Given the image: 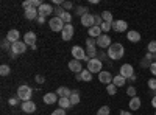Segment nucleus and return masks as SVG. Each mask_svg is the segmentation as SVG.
Segmentation results:
<instances>
[{"instance_id": "17", "label": "nucleus", "mask_w": 156, "mask_h": 115, "mask_svg": "<svg viewBox=\"0 0 156 115\" xmlns=\"http://www.w3.org/2000/svg\"><path fill=\"white\" fill-rule=\"evenodd\" d=\"M19 37H20V34H19V31H17V30H9V31H8V34H6V41H8V42H11V44H14V42H17V41H19Z\"/></svg>"}, {"instance_id": "48", "label": "nucleus", "mask_w": 156, "mask_h": 115, "mask_svg": "<svg viewBox=\"0 0 156 115\" xmlns=\"http://www.w3.org/2000/svg\"><path fill=\"white\" fill-rule=\"evenodd\" d=\"M36 81H37L39 84H42V83H44L45 79H44V76H41V75H37V76H36Z\"/></svg>"}, {"instance_id": "34", "label": "nucleus", "mask_w": 156, "mask_h": 115, "mask_svg": "<svg viewBox=\"0 0 156 115\" xmlns=\"http://www.w3.org/2000/svg\"><path fill=\"white\" fill-rule=\"evenodd\" d=\"M100 28H101V31H103V34H105V33H108L111 28H112V25L111 23H106V22H103L101 25H100Z\"/></svg>"}, {"instance_id": "4", "label": "nucleus", "mask_w": 156, "mask_h": 115, "mask_svg": "<svg viewBox=\"0 0 156 115\" xmlns=\"http://www.w3.org/2000/svg\"><path fill=\"white\" fill-rule=\"evenodd\" d=\"M64 25H66V23L62 22V19L61 17H56V16L51 17L48 20V27H50L51 31H62L64 30Z\"/></svg>"}, {"instance_id": "24", "label": "nucleus", "mask_w": 156, "mask_h": 115, "mask_svg": "<svg viewBox=\"0 0 156 115\" xmlns=\"http://www.w3.org/2000/svg\"><path fill=\"white\" fill-rule=\"evenodd\" d=\"M126 37H128L129 42H139V41H140V34H139L137 31H128Z\"/></svg>"}, {"instance_id": "53", "label": "nucleus", "mask_w": 156, "mask_h": 115, "mask_svg": "<svg viewBox=\"0 0 156 115\" xmlns=\"http://www.w3.org/2000/svg\"><path fill=\"white\" fill-rule=\"evenodd\" d=\"M154 115H156V112H154Z\"/></svg>"}, {"instance_id": "44", "label": "nucleus", "mask_w": 156, "mask_h": 115, "mask_svg": "<svg viewBox=\"0 0 156 115\" xmlns=\"http://www.w3.org/2000/svg\"><path fill=\"white\" fill-rule=\"evenodd\" d=\"M94 19H95V25H97V27H100V25L103 23V19H101V16H94Z\"/></svg>"}, {"instance_id": "25", "label": "nucleus", "mask_w": 156, "mask_h": 115, "mask_svg": "<svg viewBox=\"0 0 156 115\" xmlns=\"http://www.w3.org/2000/svg\"><path fill=\"white\" fill-rule=\"evenodd\" d=\"M86 56L89 59H95L97 58V47H86Z\"/></svg>"}, {"instance_id": "18", "label": "nucleus", "mask_w": 156, "mask_h": 115, "mask_svg": "<svg viewBox=\"0 0 156 115\" xmlns=\"http://www.w3.org/2000/svg\"><path fill=\"white\" fill-rule=\"evenodd\" d=\"M42 100H44L45 104H55V103H58V95L53 93V92H50V93H45Z\"/></svg>"}, {"instance_id": "49", "label": "nucleus", "mask_w": 156, "mask_h": 115, "mask_svg": "<svg viewBox=\"0 0 156 115\" xmlns=\"http://www.w3.org/2000/svg\"><path fill=\"white\" fill-rule=\"evenodd\" d=\"M37 22H39V23L42 25V23L45 22V17H41V16H39V17H37Z\"/></svg>"}, {"instance_id": "36", "label": "nucleus", "mask_w": 156, "mask_h": 115, "mask_svg": "<svg viewBox=\"0 0 156 115\" xmlns=\"http://www.w3.org/2000/svg\"><path fill=\"white\" fill-rule=\"evenodd\" d=\"M126 95L131 96V98H134V96H136V87H134V86L128 87V89H126Z\"/></svg>"}, {"instance_id": "47", "label": "nucleus", "mask_w": 156, "mask_h": 115, "mask_svg": "<svg viewBox=\"0 0 156 115\" xmlns=\"http://www.w3.org/2000/svg\"><path fill=\"white\" fill-rule=\"evenodd\" d=\"M145 61H148V62L151 64V61H154V59H153V55H151V53H147V55H145Z\"/></svg>"}, {"instance_id": "29", "label": "nucleus", "mask_w": 156, "mask_h": 115, "mask_svg": "<svg viewBox=\"0 0 156 115\" xmlns=\"http://www.w3.org/2000/svg\"><path fill=\"white\" fill-rule=\"evenodd\" d=\"M80 75H81V81H90V79H92V73H90L87 69L83 70Z\"/></svg>"}, {"instance_id": "30", "label": "nucleus", "mask_w": 156, "mask_h": 115, "mask_svg": "<svg viewBox=\"0 0 156 115\" xmlns=\"http://www.w3.org/2000/svg\"><path fill=\"white\" fill-rule=\"evenodd\" d=\"M109 113H111L109 106H101V107L97 110V115H109Z\"/></svg>"}, {"instance_id": "5", "label": "nucleus", "mask_w": 156, "mask_h": 115, "mask_svg": "<svg viewBox=\"0 0 156 115\" xmlns=\"http://www.w3.org/2000/svg\"><path fill=\"white\" fill-rule=\"evenodd\" d=\"M101 67H103V62L100 61V59H90L89 62H87V70L90 72V73H100L101 72Z\"/></svg>"}, {"instance_id": "45", "label": "nucleus", "mask_w": 156, "mask_h": 115, "mask_svg": "<svg viewBox=\"0 0 156 115\" xmlns=\"http://www.w3.org/2000/svg\"><path fill=\"white\" fill-rule=\"evenodd\" d=\"M150 72H151V75L156 76V62H151L150 64Z\"/></svg>"}, {"instance_id": "28", "label": "nucleus", "mask_w": 156, "mask_h": 115, "mask_svg": "<svg viewBox=\"0 0 156 115\" xmlns=\"http://www.w3.org/2000/svg\"><path fill=\"white\" fill-rule=\"evenodd\" d=\"M70 104L72 106H75V104H78V103H80V93H78V92H72V95H70Z\"/></svg>"}, {"instance_id": "15", "label": "nucleus", "mask_w": 156, "mask_h": 115, "mask_svg": "<svg viewBox=\"0 0 156 115\" xmlns=\"http://www.w3.org/2000/svg\"><path fill=\"white\" fill-rule=\"evenodd\" d=\"M23 42L30 45V47H36V34L33 31H28V33H25L23 36Z\"/></svg>"}, {"instance_id": "33", "label": "nucleus", "mask_w": 156, "mask_h": 115, "mask_svg": "<svg viewBox=\"0 0 156 115\" xmlns=\"http://www.w3.org/2000/svg\"><path fill=\"white\" fill-rule=\"evenodd\" d=\"M106 92H108L109 95H115V93H117V87L111 83V84H108V87H106Z\"/></svg>"}, {"instance_id": "13", "label": "nucleus", "mask_w": 156, "mask_h": 115, "mask_svg": "<svg viewBox=\"0 0 156 115\" xmlns=\"http://www.w3.org/2000/svg\"><path fill=\"white\" fill-rule=\"evenodd\" d=\"M128 28V23L125 20H114L112 22V30L115 33H122V31H126Z\"/></svg>"}, {"instance_id": "46", "label": "nucleus", "mask_w": 156, "mask_h": 115, "mask_svg": "<svg viewBox=\"0 0 156 115\" xmlns=\"http://www.w3.org/2000/svg\"><path fill=\"white\" fill-rule=\"evenodd\" d=\"M72 6H73L72 2H64V3H62V8H64V9H70Z\"/></svg>"}, {"instance_id": "14", "label": "nucleus", "mask_w": 156, "mask_h": 115, "mask_svg": "<svg viewBox=\"0 0 156 115\" xmlns=\"http://www.w3.org/2000/svg\"><path fill=\"white\" fill-rule=\"evenodd\" d=\"M69 69H70L73 73H78V75H80V73L83 72V64L78 61V59H72V61L69 62Z\"/></svg>"}, {"instance_id": "38", "label": "nucleus", "mask_w": 156, "mask_h": 115, "mask_svg": "<svg viewBox=\"0 0 156 115\" xmlns=\"http://www.w3.org/2000/svg\"><path fill=\"white\" fill-rule=\"evenodd\" d=\"M22 8H23V9L33 8V0H25V2H22Z\"/></svg>"}, {"instance_id": "50", "label": "nucleus", "mask_w": 156, "mask_h": 115, "mask_svg": "<svg viewBox=\"0 0 156 115\" xmlns=\"http://www.w3.org/2000/svg\"><path fill=\"white\" fill-rule=\"evenodd\" d=\"M120 115H133V113L128 112V110H120Z\"/></svg>"}, {"instance_id": "22", "label": "nucleus", "mask_w": 156, "mask_h": 115, "mask_svg": "<svg viewBox=\"0 0 156 115\" xmlns=\"http://www.w3.org/2000/svg\"><path fill=\"white\" fill-rule=\"evenodd\" d=\"M125 83H126V78H123L122 75H115L114 79H112V84L115 87H122V86H125Z\"/></svg>"}, {"instance_id": "32", "label": "nucleus", "mask_w": 156, "mask_h": 115, "mask_svg": "<svg viewBox=\"0 0 156 115\" xmlns=\"http://www.w3.org/2000/svg\"><path fill=\"white\" fill-rule=\"evenodd\" d=\"M147 50H148V53L154 55V53H156V41H151V42H148V45H147Z\"/></svg>"}, {"instance_id": "11", "label": "nucleus", "mask_w": 156, "mask_h": 115, "mask_svg": "<svg viewBox=\"0 0 156 115\" xmlns=\"http://www.w3.org/2000/svg\"><path fill=\"white\" fill-rule=\"evenodd\" d=\"M97 45L100 48H109L112 44H111V37L108 34H101L100 37H97Z\"/></svg>"}, {"instance_id": "27", "label": "nucleus", "mask_w": 156, "mask_h": 115, "mask_svg": "<svg viewBox=\"0 0 156 115\" xmlns=\"http://www.w3.org/2000/svg\"><path fill=\"white\" fill-rule=\"evenodd\" d=\"M58 104H59V107H61V109H67V107H70V106H72L69 98H59V100H58Z\"/></svg>"}, {"instance_id": "6", "label": "nucleus", "mask_w": 156, "mask_h": 115, "mask_svg": "<svg viewBox=\"0 0 156 115\" xmlns=\"http://www.w3.org/2000/svg\"><path fill=\"white\" fill-rule=\"evenodd\" d=\"M73 33H75L73 25H72V23H66V25H64V30L61 31L62 41H70L72 37H73Z\"/></svg>"}, {"instance_id": "9", "label": "nucleus", "mask_w": 156, "mask_h": 115, "mask_svg": "<svg viewBox=\"0 0 156 115\" xmlns=\"http://www.w3.org/2000/svg\"><path fill=\"white\" fill-rule=\"evenodd\" d=\"M53 11H55L53 6L48 5V3H42L41 6L37 8V12H39V16H41V17H47V16H50Z\"/></svg>"}, {"instance_id": "12", "label": "nucleus", "mask_w": 156, "mask_h": 115, "mask_svg": "<svg viewBox=\"0 0 156 115\" xmlns=\"http://www.w3.org/2000/svg\"><path fill=\"white\" fill-rule=\"evenodd\" d=\"M98 79H100V83H103V84H111L112 83V79H114V76L109 73V72H105V70H101L100 73H98Z\"/></svg>"}, {"instance_id": "51", "label": "nucleus", "mask_w": 156, "mask_h": 115, "mask_svg": "<svg viewBox=\"0 0 156 115\" xmlns=\"http://www.w3.org/2000/svg\"><path fill=\"white\" fill-rule=\"evenodd\" d=\"M151 106H153V107H154V109H156V96H154V98H153V100H151Z\"/></svg>"}, {"instance_id": "1", "label": "nucleus", "mask_w": 156, "mask_h": 115, "mask_svg": "<svg viewBox=\"0 0 156 115\" xmlns=\"http://www.w3.org/2000/svg\"><path fill=\"white\" fill-rule=\"evenodd\" d=\"M123 55H125V48H123V45L119 44V42H117V44H112V45L108 48V58L112 59V61L122 59Z\"/></svg>"}, {"instance_id": "3", "label": "nucleus", "mask_w": 156, "mask_h": 115, "mask_svg": "<svg viewBox=\"0 0 156 115\" xmlns=\"http://www.w3.org/2000/svg\"><path fill=\"white\" fill-rule=\"evenodd\" d=\"M72 56H73V59H78V61H86V62H89V61H90V59L86 56L84 48H83V47H80V45L72 47Z\"/></svg>"}, {"instance_id": "21", "label": "nucleus", "mask_w": 156, "mask_h": 115, "mask_svg": "<svg viewBox=\"0 0 156 115\" xmlns=\"http://www.w3.org/2000/svg\"><path fill=\"white\" fill-rule=\"evenodd\" d=\"M87 31H89V36H90V37H94V39H97V37H100V36L103 34L101 28L97 27V25H95V27H92V28H89Z\"/></svg>"}, {"instance_id": "35", "label": "nucleus", "mask_w": 156, "mask_h": 115, "mask_svg": "<svg viewBox=\"0 0 156 115\" xmlns=\"http://www.w3.org/2000/svg\"><path fill=\"white\" fill-rule=\"evenodd\" d=\"M61 19H62V22L64 23H70V20H72V14H70V12H64V14L61 16Z\"/></svg>"}, {"instance_id": "2", "label": "nucleus", "mask_w": 156, "mask_h": 115, "mask_svg": "<svg viewBox=\"0 0 156 115\" xmlns=\"http://www.w3.org/2000/svg\"><path fill=\"white\" fill-rule=\"evenodd\" d=\"M31 95H33V90H31V87H28L27 84H23V86H20L17 89V98L22 100L23 103H25V101H30Z\"/></svg>"}, {"instance_id": "23", "label": "nucleus", "mask_w": 156, "mask_h": 115, "mask_svg": "<svg viewBox=\"0 0 156 115\" xmlns=\"http://www.w3.org/2000/svg\"><path fill=\"white\" fill-rule=\"evenodd\" d=\"M129 109H131V110H137L139 107H140V98L139 96H134V98H131V100H129Z\"/></svg>"}, {"instance_id": "40", "label": "nucleus", "mask_w": 156, "mask_h": 115, "mask_svg": "<svg viewBox=\"0 0 156 115\" xmlns=\"http://www.w3.org/2000/svg\"><path fill=\"white\" fill-rule=\"evenodd\" d=\"M86 45H87V47H95V45H97V39H94V37H89V39L86 41Z\"/></svg>"}, {"instance_id": "7", "label": "nucleus", "mask_w": 156, "mask_h": 115, "mask_svg": "<svg viewBox=\"0 0 156 115\" xmlns=\"http://www.w3.org/2000/svg\"><path fill=\"white\" fill-rule=\"evenodd\" d=\"M11 52L12 55H23L27 52V44L22 42V41H17L14 44H11Z\"/></svg>"}, {"instance_id": "39", "label": "nucleus", "mask_w": 156, "mask_h": 115, "mask_svg": "<svg viewBox=\"0 0 156 115\" xmlns=\"http://www.w3.org/2000/svg\"><path fill=\"white\" fill-rule=\"evenodd\" d=\"M147 84H148V87L151 89V90H156V78H150Z\"/></svg>"}, {"instance_id": "31", "label": "nucleus", "mask_w": 156, "mask_h": 115, "mask_svg": "<svg viewBox=\"0 0 156 115\" xmlns=\"http://www.w3.org/2000/svg\"><path fill=\"white\" fill-rule=\"evenodd\" d=\"M9 72H11L9 66H6V64L0 66V75H2V76H8V75H9Z\"/></svg>"}, {"instance_id": "19", "label": "nucleus", "mask_w": 156, "mask_h": 115, "mask_svg": "<svg viewBox=\"0 0 156 115\" xmlns=\"http://www.w3.org/2000/svg\"><path fill=\"white\" fill-rule=\"evenodd\" d=\"M56 95H58L59 98H70L72 90H70V89H67V87H58Z\"/></svg>"}, {"instance_id": "20", "label": "nucleus", "mask_w": 156, "mask_h": 115, "mask_svg": "<svg viewBox=\"0 0 156 115\" xmlns=\"http://www.w3.org/2000/svg\"><path fill=\"white\" fill-rule=\"evenodd\" d=\"M25 17H27L28 20H34L39 17V12L36 8H28V9H25Z\"/></svg>"}, {"instance_id": "41", "label": "nucleus", "mask_w": 156, "mask_h": 115, "mask_svg": "<svg viewBox=\"0 0 156 115\" xmlns=\"http://www.w3.org/2000/svg\"><path fill=\"white\" fill-rule=\"evenodd\" d=\"M76 14H80V16L83 17L84 14H87V8H81V6L76 8Z\"/></svg>"}, {"instance_id": "52", "label": "nucleus", "mask_w": 156, "mask_h": 115, "mask_svg": "<svg viewBox=\"0 0 156 115\" xmlns=\"http://www.w3.org/2000/svg\"><path fill=\"white\" fill-rule=\"evenodd\" d=\"M153 59H154V61H153V62H156V53H154V55H153Z\"/></svg>"}, {"instance_id": "26", "label": "nucleus", "mask_w": 156, "mask_h": 115, "mask_svg": "<svg viewBox=\"0 0 156 115\" xmlns=\"http://www.w3.org/2000/svg\"><path fill=\"white\" fill-rule=\"evenodd\" d=\"M101 19H103V22L111 23V25H112V22H114V19H112V12H109V11H103V12H101Z\"/></svg>"}, {"instance_id": "43", "label": "nucleus", "mask_w": 156, "mask_h": 115, "mask_svg": "<svg viewBox=\"0 0 156 115\" xmlns=\"http://www.w3.org/2000/svg\"><path fill=\"white\" fill-rule=\"evenodd\" d=\"M8 103H9V106H17L19 104V98H9Z\"/></svg>"}, {"instance_id": "16", "label": "nucleus", "mask_w": 156, "mask_h": 115, "mask_svg": "<svg viewBox=\"0 0 156 115\" xmlns=\"http://www.w3.org/2000/svg\"><path fill=\"white\" fill-rule=\"evenodd\" d=\"M22 110L25 113H33L36 110V103H33V101H25V103H22Z\"/></svg>"}, {"instance_id": "37", "label": "nucleus", "mask_w": 156, "mask_h": 115, "mask_svg": "<svg viewBox=\"0 0 156 115\" xmlns=\"http://www.w3.org/2000/svg\"><path fill=\"white\" fill-rule=\"evenodd\" d=\"M53 12L56 14V17H61V16L64 14V12H66V9H64L62 6H58V8H55V11H53Z\"/></svg>"}, {"instance_id": "10", "label": "nucleus", "mask_w": 156, "mask_h": 115, "mask_svg": "<svg viewBox=\"0 0 156 115\" xmlns=\"http://www.w3.org/2000/svg\"><path fill=\"white\" fill-rule=\"evenodd\" d=\"M81 25H83V27H86L87 30L92 28V27H95V19H94V16L89 14V12H87V14H84V16L81 17Z\"/></svg>"}, {"instance_id": "8", "label": "nucleus", "mask_w": 156, "mask_h": 115, "mask_svg": "<svg viewBox=\"0 0 156 115\" xmlns=\"http://www.w3.org/2000/svg\"><path fill=\"white\" fill-rule=\"evenodd\" d=\"M119 75H122L123 78H126V79H129L131 76H134V69H133V66H131V64H122V67H120V70H119Z\"/></svg>"}, {"instance_id": "42", "label": "nucleus", "mask_w": 156, "mask_h": 115, "mask_svg": "<svg viewBox=\"0 0 156 115\" xmlns=\"http://www.w3.org/2000/svg\"><path fill=\"white\" fill-rule=\"evenodd\" d=\"M51 115H66V109H61V107H58L56 110L51 112Z\"/></svg>"}]
</instances>
